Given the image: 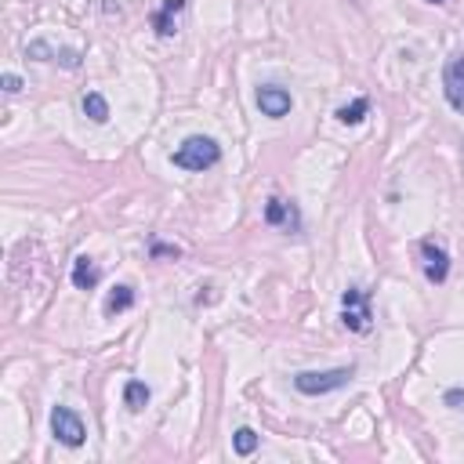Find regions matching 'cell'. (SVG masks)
<instances>
[{"mask_svg":"<svg viewBox=\"0 0 464 464\" xmlns=\"http://www.w3.org/2000/svg\"><path fill=\"white\" fill-rule=\"evenodd\" d=\"M421 254H425V276L432 283H446V276H450V254L442 250V243L425 240V243H421Z\"/></svg>","mask_w":464,"mask_h":464,"instance_id":"obj_6","label":"cell"},{"mask_svg":"<svg viewBox=\"0 0 464 464\" xmlns=\"http://www.w3.org/2000/svg\"><path fill=\"white\" fill-rule=\"evenodd\" d=\"M123 403H128L131 410H142L145 403H149V385L145 381H128L123 385Z\"/></svg>","mask_w":464,"mask_h":464,"instance_id":"obj_12","label":"cell"},{"mask_svg":"<svg viewBox=\"0 0 464 464\" xmlns=\"http://www.w3.org/2000/svg\"><path fill=\"white\" fill-rule=\"evenodd\" d=\"M182 8H185V0H163V8L153 15V29L160 36H171L175 33V18H178Z\"/></svg>","mask_w":464,"mask_h":464,"instance_id":"obj_9","label":"cell"},{"mask_svg":"<svg viewBox=\"0 0 464 464\" xmlns=\"http://www.w3.org/2000/svg\"><path fill=\"white\" fill-rule=\"evenodd\" d=\"M265 221L268 225H287V228H298V210L283 200H268L265 203Z\"/></svg>","mask_w":464,"mask_h":464,"instance_id":"obj_10","label":"cell"},{"mask_svg":"<svg viewBox=\"0 0 464 464\" xmlns=\"http://www.w3.org/2000/svg\"><path fill=\"white\" fill-rule=\"evenodd\" d=\"M290 105H294L290 91L276 88V83H265V88H258V109H261L265 116L280 120V116H287V113H290Z\"/></svg>","mask_w":464,"mask_h":464,"instance_id":"obj_7","label":"cell"},{"mask_svg":"<svg viewBox=\"0 0 464 464\" xmlns=\"http://www.w3.org/2000/svg\"><path fill=\"white\" fill-rule=\"evenodd\" d=\"M442 91L457 113H464V55H453L442 69Z\"/></svg>","mask_w":464,"mask_h":464,"instance_id":"obj_5","label":"cell"},{"mask_svg":"<svg viewBox=\"0 0 464 464\" xmlns=\"http://www.w3.org/2000/svg\"><path fill=\"white\" fill-rule=\"evenodd\" d=\"M345 312H341V320H345V327L348 330H355V334H367L370 330V294L367 290H360V287H348L345 290Z\"/></svg>","mask_w":464,"mask_h":464,"instance_id":"obj_3","label":"cell"},{"mask_svg":"<svg viewBox=\"0 0 464 464\" xmlns=\"http://www.w3.org/2000/svg\"><path fill=\"white\" fill-rule=\"evenodd\" d=\"M367 113H370V102L367 98H355V102H348V105L337 109V120H341V123H360Z\"/></svg>","mask_w":464,"mask_h":464,"instance_id":"obj_14","label":"cell"},{"mask_svg":"<svg viewBox=\"0 0 464 464\" xmlns=\"http://www.w3.org/2000/svg\"><path fill=\"white\" fill-rule=\"evenodd\" d=\"M55 62H62L66 69H80V51H73V48H58V58Z\"/></svg>","mask_w":464,"mask_h":464,"instance_id":"obj_17","label":"cell"},{"mask_svg":"<svg viewBox=\"0 0 464 464\" xmlns=\"http://www.w3.org/2000/svg\"><path fill=\"white\" fill-rule=\"evenodd\" d=\"M131 305H135V290H131V287H116V290L109 294V301H105V312L116 315V312H128Z\"/></svg>","mask_w":464,"mask_h":464,"instance_id":"obj_13","label":"cell"},{"mask_svg":"<svg viewBox=\"0 0 464 464\" xmlns=\"http://www.w3.org/2000/svg\"><path fill=\"white\" fill-rule=\"evenodd\" d=\"M83 116H91L95 123H105V120H109V102H105L98 91L83 95Z\"/></svg>","mask_w":464,"mask_h":464,"instance_id":"obj_11","label":"cell"},{"mask_svg":"<svg viewBox=\"0 0 464 464\" xmlns=\"http://www.w3.org/2000/svg\"><path fill=\"white\" fill-rule=\"evenodd\" d=\"M0 83H4V91H8V95H18V91L26 88L22 76H15V73H4V80H0Z\"/></svg>","mask_w":464,"mask_h":464,"instance_id":"obj_18","label":"cell"},{"mask_svg":"<svg viewBox=\"0 0 464 464\" xmlns=\"http://www.w3.org/2000/svg\"><path fill=\"white\" fill-rule=\"evenodd\" d=\"M163 254H167V258H178L182 250H178V247H163V243H153V258H163Z\"/></svg>","mask_w":464,"mask_h":464,"instance_id":"obj_19","label":"cell"},{"mask_svg":"<svg viewBox=\"0 0 464 464\" xmlns=\"http://www.w3.org/2000/svg\"><path fill=\"white\" fill-rule=\"evenodd\" d=\"M171 160H175V167H185V171H207V167H214L221 160V145L214 138L193 135L178 145Z\"/></svg>","mask_w":464,"mask_h":464,"instance_id":"obj_1","label":"cell"},{"mask_svg":"<svg viewBox=\"0 0 464 464\" xmlns=\"http://www.w3.org/2000/svg\"><path fill=\"white\" fill-rule=\"evenodd\" d=\"M98 280H102V272H98V265H95V258H76L73 261V287L76 290H95L98 287Z\"/></svg>","mask_w":464,"mask_h":464,"instance_id":"obj_8","label":"cell"},{"mask_svg":"<svg viewBox=\"0 0 464 464\" xmlns=\"http://www.w3.org/2000/svg\"><path fill=\"white\" fill-rule=\"evenodd\" d=\"M232 446H236L240 457H250V453L258 450V432L254 428H240L236 435H232Z\"/></svg>","mask_w":464,"mask_h":464,"instance_id":"obj_15","label":"cell"},{"mask_svg":"<svg viewBox=\"0 0 464 464\" xmlns=\"http://www.w3.org/2000/svg\"><path fill=\"white\" fill-rule=\"evenodd\" d=\"M446 403H450V407H457V410H464V392H457V388H453V392H446Z\"/></svg>","mask_w":464,"mask_h":464,"instance_id":"obj_20","label":"cell"},{"mask_svg":"<svg viewBox=\"0 0 464 464\" xmlns=\"http://www.w3.org/2000/svg\"><path fill=\"white\" fill-rule=\"evenodd\" d=\"M26 55L36 58V62H55V58H58V48H51L48 40H33V44L26 48Z\"/></svg>","mask_w":464,"mask_h":464,"instance_id":"obj_16","label":"cell"},{"mask_svg":"<svg viewBox=\"0 0 464 464\" xmlns=\"http://www.w3.org/2000/svg\"><path fill=\"white\" fill-rule=\"evenodd\" d=\"M352 381V367H341V370H323V374H315V370H305L294 377V388H298L301 395H327L334 388H345Z\"/></svg>","mask_w":464,"mask_h":464,"instance_id":"obj_2","label":"cell"},{"mask_svg":"<svg viewBox=\"0 0 464 464\" xmlns=\"http://www.w3.org/2000/svg\"><path fill=\"white\" fill-rule=\"evenodd\" d=\"M428 4H442V0H428Z\"/></svg>","mask_w":464,"mask_h":464,"instance_id":"obj_21","label":"cell"},{"mask_svg":"<svg viewBox=\"0 0 464 464\" xmlns=\"http://www.w3.org/2000/svg\"><path fill=\"white\" fill-rule=\"evenodd\" d=\"M51 432H55V439L62 442V446H80L83 435H88L80 414H73L69 407H55L51 410Z\"/></svg>","mask_w":464,"mask_h":464,"instance_id":"obj_4","label":"cell"}]
</instances>
